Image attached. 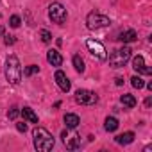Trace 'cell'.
Segmentation results:
<instances>
[{
	"mask_svg": "<svg viewBox=\"0 0 152 152\" xmlns=\"http://www.w3.org/2000/svg\"><path fill=\"white\" fill-rule=\"evenodd\" d=\"M115 140H116V143H118V145H129V143H132V141H134V132H124V134L116 136Z\"/></svg>",
	"mask_w": 152,
	"mask_h": 152,
	"instance_id": "cell-13",
	"label": "cell"
},
{
	"mask_svg": "<svg viewBox=\"0 0 152 152\" xmlns=\"http://www.w3.org/2000/svg\"><path fill=\"white\" fill-rule=\"evenodd\" d=\"M20 113L23 115V118H25L27 122H31V124H38V115H36L31 107H23Z\"/></svg>",
	"mask_w": 152,
	"mask_h": 152,
	"instance_id": "cell-14",
	"label": "cell"
},
{
	"mask_svg": "<svg viewBox=\"0 0 152 152\" xmlns=\"http://www.w3.org/2000/svg\"><path fill=\"white\" fill-rule=\"evenodd\" d=\"M39 38H41V41H43V43H50V41H52V34H50L48 31H45V29H43V31H39Z\"/></svg>",
	"mask_w": 152,
	"mask_h": 152,
	"instance_id": "cell-21",
	"label": "cell"
},
{
	"mask_svg": "<svg viewBox=\"0 0 152 152\" xmlns=\"http://www.w3.org/2000/svg\"><path fill=\"white\" fill-rule=\"evenodd\" d=\"M47 61H48L52 66H61V64H63V56H61L57 50H48Z\"/></svg>",
	"mask_w": 152,
	"mask_h": 152,
	"instance_id": "cell-10",
	"label": "cell"
},
{
	"mask_svg": "<svg viewBox=\"0 0 152 152\" xmlns=\"http://www.w3.org/2000/svg\"><path fill=\"white\" fill-rule=\"evenodd\" d=\"M145 106H147V107H150V106H152V99H150V97L145 100Z\"/></svg>",
	"mask_w": 152,
	"mask_h": 152,
	"instance_id": "cell-27",
	"label": "cell"
},
{
	"mask_svg": "<svg viewBox=\"0 0 152 152\" xmlns=\"http://www.w3.org/2000/svg\"><path fill=\"white\" fill-rule=\"evenodd\" d=\"M73 66H75V70H77L79 73L84 72V61L81 59V56H73Z\"/></svg>",
	"mask_w": 152,
	"mask_h": 152,
	"instance_id": "cell-17",
	"label": "cell"
},
{
	"mask_svg": "<svg viewBox=\"0 0 152 152\" xmlns=\"http://www.w3.org/2000/svg\"><path fill=\"white\" fill-rule=\"evenodd\" d=\"M64 143H66V147H68L70 150H73V148H77V147L81 145V138H73V140H70V141L66 140Z\"/></svg>",
	"mask_w": 152,
	"mask_h": 152,
	"instance_id": "cell-20",
	"label": "cell"
},
{
	"mask_svg": "<svg viewBox=\"0 0 152 152\" xmlns=\"http://www.w3.org/2000/svg\"><path fill=\"white\" fill-rule=\"evenodd\" d=\"M131 84H132L136 90H141V88L145 86V83H143V79L140 77V75H134V77L131 79Z\"/></svg>",
	"mask_w": 152,
	"mask_h": 152,
	"instance_id": "cell-19",
	"label": "cell"
},
{
	"mask_svg": "<svg viewBox=\"0 0 152 152\" xmlns=\"http://www.w3.org/2000/svg\"><path fill=\"white\" fill-rule=\"evenodd\" d=\"M16 129H18L20 132H25V131H27V125H25V124H16Z\"/></svg>",
	"mask_w": 152,
	"mask_h": 152,
	"instance_id": "cell-25",
	"label": "cell"
},
{
	"mask_svg": "<svg viewBox=\"0 0 152 152\" xmlns=\"http://www.w3.org/2000/svg\"><path fill=\"white\" fill-rule=\"evenodd\" d=\"M6 79L11 84H18L22 81V66L16 56H9L6 61Z\"/></svg>",
	"mask_w": 152,
	"mask_h": 152,
	"instance_id": "cell-2",
	"label": "cell"
},
{
	"mask_svg": "<svg viewBox=\"0 0 152 152\" xmlns=\"http://www.w3.org/2000/svg\"><path fill=\"white\" fill-rule=\"evenodd\" d=\"M75 100H77V104H83V106H93V104H97L99 97H97V93H93L90 90H77Z\"/></svg>",
	"mask_w": 152,
	"mask_h": 152,
	"instance_id": "cell-7",
	"label": "cell"
},
{
	"mask_svg": "<svg viewBox=\"0 0 152 152\" xmlns=\"http://www.w3.org/2000/svg\"><path fill=\"white\" fill-rule=\"evenodd\" d=\"M20 23H22L20 16H18V15H13V16H11V20H9V25L16 29V27H20Z\"/></svg>",
	"mask_w": 152,
	"mask_h": 152,
	"instance_id": "cell-22",
	"label": "cell"
},
{
	"mask_svg": "<svg viewBox=\"0 0 152 152\" xmlns=\"http://www.w3.org/2000/svg\"><path fill=\"white\" fill-rule=\"evenodd\" d=\"M64 124H66V127H68V129H75V127L81 124V120H79V116H77V115L68 113V115H64Z\"/></svg>",
	"mask_w": 152,
	"mask_h": 152,
	"instance_id": "cell-12",
	"label": "cell"
},
{
	"mask_svg": "<svg viewBox=\"0 0 152 152\" xmlns=\"http://www.w3.org/2000/svg\"><path fill=\"white\" fill-rule=\"evenodd\" d=\"M86 47L90 50V54L100 61H106L107 59V52H106V47L100 43V41H95V39H88L86 41Z\"/></svg>",
	"mask_w": 152,
	"mask_h": 152,
	"instance_id": "cell-6",
	"label": "cell"
},
{
	"mask_svg": "<svg viewBox=\"0 0 152 152\" xmlns=\"http://www.w3.org/2000/svg\"><path fill=\"white\" fill-rule=\"evenodd\" d=\"M109 23H111V20H109L107 16L100 15V13H90V15L86 16V27H88L90 31L104 29V27H107Z\"/></svg>",
	"mask_w": 152,
	"mask_h": 152,
	"instance_id": "cell-4",
	"label": "cell"
},
{
	"mask_svg": "<svg viewBox=\"0 0 152 152\" xmlns=\"http://www.w3.org/2000/svg\"><path fill=\"white\" fill-rule=\"evenodd\" d=\"M4 34V27H0V36H2Z\"/></svg>",
	"mask_w": 152,
	"mask_h": 152,
	"instance_id": "cell-28",
	"label": "cell"
},
{
	"mask_svg": "<svg viewBox=\"0 0 152 152\" xmlns=\"http://www.w3.org/2000/svg\"><path fill=\"white\" fill-rule=\"evenodd\" d=\"M32 138H34V147H36V150H39V152H48V150H52V147H54V138H52V134H50L47 129L36 127V129L32 131Z\"/></svg>",
	"mask_w": 152,
	"mask_h": 152,
	"instance_id": "cell-1",
	"label": "cell"
},
{
	"mask_svg": "<svg viewBox=\"0 0 152 152\" xmlns=\"http://www.w3.org/2000/svg\"><path fill=\"white\" fill-rule=\"evenodd\" d=\"M120 102H122L124 106H127V107H134V106H136V99H134L132 95H129V93L122 95V97H120Z\"/></svg>",
	"mask_w": 152,
	"mask_h": 152,
	"instance_id": "cell-16",
	"label": "cell"
},
{
	"mask_svg": "<svg viewBox=\"0 0 152 152\" xmlns=\"http://www.w3.org/2000/svg\"><path fill=\"white\" fill-rule=\"evenodd\" d=\"M18 115H20V109H18V107H11V109H9V113H7V116H9L11 120L18 118Z\"/></svg>",
	"mask_w": 152,
	"mask_h": 152,
	"instance_id": "cell-23",
	"label": "cell"
},
{
	"mask_svg": "<svg viewBox=\"0 0 152 152\" xmlns=\"http://www.w3.org/2000/svg\"><path fill=\"white\" fill-rule=\"evenodd\" d=\"M39 72V66H36V64H29L25 70H23V75L25 77H31V75H34V73H38Z\"/></svg>",
	"mask_w": 152,
	"mask_h": 152,
	"instance_id": "cell-18",
	"label": "cell"
},
{
	"mask_svg": "<svg viewBox=\"0 0 152 152\" xmlns=\"http://www.w3.org/2000/svg\"><path fill=\"white\" fill-rule=\"evenodd\" d=\"M115 81H116V86H122V84H124V79H122V77H116Z\"/></svg>",
	"mask_w": 152,
	"mask_h": 152,
	"instance_id": "cell-26",
	"label": "cell"
},
{
	"mask_svg": "<svg viewBox=\"0 0 152 152\" xmlns=\"http://www.w3.org/2000/svg\"><path fill=\"white\" fill-rule=\"evenodd\" d=\"M131 48L129 47H124V48H118V50H115L111 56H109V64L113 66V68H122V66H125V63L131 59Z\"/></svg>",
	"mask_w": 152,
	"mask_h": 152,
	"instance_id": "cell-3",
	"label": "cell"
},
{
	"mask_svg": "<svg viewBox=\"0 0 152 152\" xmlns=\"http://www.w3.org/2000/svg\"><path fill=\"white\" fill-rule=\"evenodd\" d=\"M48 16H50V20L54 22V23H57V25H63L64 22H66V9H64V6L63 4H59V2H52L50 6H48Z\"/></svg>",
	"mask_w": 152,
	"mask_h": 152,
	"instance_id": "cell-5",
	"label": "cell"
},
{
	"mask_svg": "<svg viewBox=\"0 0 152 152\" xmlns=\"http://www.w3.org/2000/svg\"><path fill=\"white\" fill-rule=\"evenodd\" d=\"M54 79H56V83H57V86L61 88V91H70V88H72V84H70V79L66 77V73L64 72H61V70H57L56 72V75H54Z\"/></svg>",
	"mask_w": 152,
	"mask_h": 152,
	"instance_id": "cell-8",
	"label": "cell"
},
{
	"mask_svg": "<svg viewBox=\"0 0 152 152\" xmlns=\"http://www.w3.org/2000/svg\"><path fill=\"white\" fill-rule=\"evenodd\" d=\"M136 38H138V34H136V31H132V29H127V31L120 32V36H118V39H120L122 43H132V41H136Z\"/></svg>",
	"mask_w": 152,
	"mask_h": 152,
	"instance_id": "cell-11",
	"label": "cell"
},
{
	"mask_svg": "<svg viewBox=\"0 0 152 152\" xmlns=\"http://www.w3.org/2000/svg\"><path fill=\"white\" fill-rule=\"evenodd\" d=\"M104 129H106L107 132H115V131L118 129V120H116L115 116H107L106 122H104Z\"/></svg>",
	"mask_w": 152,
	"mask_h": 152,
	"instance_id": "cell-15",
	"label": "cell"
},
{
	"mask_svg": "<svg viewBox=\"0 0 152 152\" xmlns=\"http://www.w3.org/2000/svg\"><path fill=\"white\" fill-rule=\"evenodd\" d=\"M132 68H134L138 73H143V75H150V73H152V70H150V68H147L143 56H136V57L132 59Z\"/></svg>",
	"mask_w": 152,
	"mask_h": 152,
	"instance_id": "cell-9",
	"label": "cell"
},
{
	"mask_svg": "<svg viewBox=\"0 0 152 152\" xmlns=\"http://www.w3.org/2000/svg\"><path fill=\"white\" fill-rule=\"evenodd\" d=\"M4 43H6V45H13V43H15V36H6Z\"/></svg>",
	"mask_w": 152,
	"mask_h": 152,
	"instance_id": "cell-24",
	"label": "cell"
}]
</instances>
